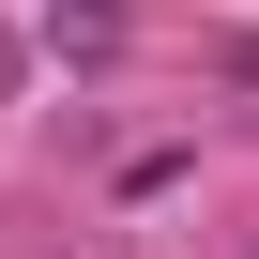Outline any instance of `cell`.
Listing matches in <instances>:
<instances>
[{"instance_id": "obj_1", "label": "cell", "mask_w": 259, "mask_h": 259, "mask_svg": "<svg viewBox=\"0 0 259 259\" xmlns=\"http://www.w3.org/2000/svg\"><path fill=\"white\" fill-rule=\"evenodd\" d=\"M46 46H61V61H107L122 16H107V0H46Z\"/></svg>"}, {"instance_id": "obj_2", "label": "cell", "mask_w": 259, "mask_h": 259, "mask_svg": "<svg viewBox=\"0 0 259 259\" xmlns=\"http://www.w3.org/2000/svg\"><path fill=\"white\" fill-rule=\"evenodd\" d=\"M213 61H229V76H244V92H259V31H229V46H213Z\"/></svg>"}, {"instance_id": "obj_3", "label": "cell", "mask_w": 259, "mask_h": 259, "mask_svg": "<svg viewBox=\"0 0 259 259\" xmlns=\"http://www.w3.org/2000/svg\"><path fill=\"white\" fill-rule=\"evenodd\" d=\"M0 107H16V31H0Z\"/></svg>"}]
</instances>
